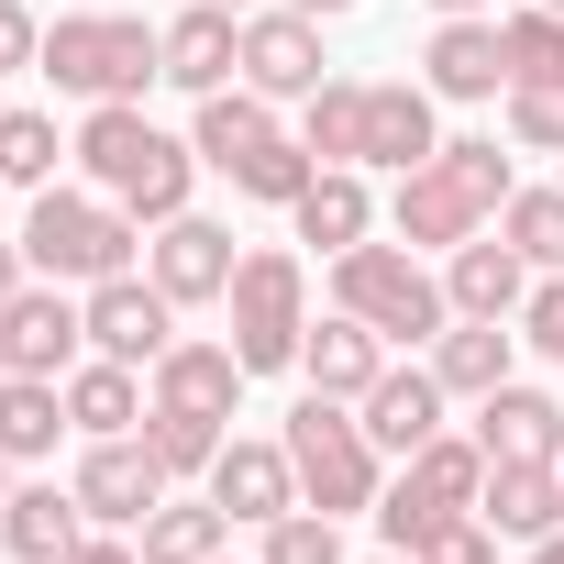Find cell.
<instances>
[{
    "instance_id": "obj_1",
    "label": "cell",
    "mask_w": 564,
    "mask_h": 564,
    "mask_svg": "<svg viewBox=\"0 0 564 564\" xmlns=\"http://www.w3.org/2000/svg\"><path fill=\"white\" fill-rule=\"evenodd\" d=\"M509 155H498V133H454V144H432L410 177H399V199H388V232L410 243V254H454V243H476L498 210H509Z\"/></svg>"
},
{
    "instance_id": "obj_2",
    "label": "cell",
    "mask_w": 564,
    "mask_h": 564,
    "mask_svg": "<svg viewBox=\"0 0 564 564\" xmlns=\"http://www.w3.org/2000/svg\"><path fill=\"white\" fill-rule=\"evenodd\" d=\"M78 177L111 188L133 221H177V210H188V177H199V144L155 133L144 100H89V122H78Z\"/></svg>"
},
{
    "instance_id": "obj_3",
    "label": "cell",
    "mask_w": 564,
    "mask_h": 564,
    "mask_svg": "<svg viewBox=\"0 0 564 564\" xmlns=\"http://www.w3.org/2000/svg\"><path fill=\"white\" fill-rule=\"evenodd\" d=\"M34 67L67 100H144V78H166V23H144V12H56Z\"/></svg>"
},
{
    "instance_id": "obj_4",
    "label": "cell",
    "mask_w": 564,
    "mask_h": 564,
    "mask_svg": "<svg viewBox=\"0 0 564 564\" xmlns=\"http://www.w3.org/2000/svg\"><path fill=\"white\" fill-rule=\"evenodd\" d=\"M133 243H144V221L111 188H34V221H23L34 276H56V289H100V276H133Z\"/></svg>"
},
{
    "instance_id": "obj_5",
    "label": "cell",
    "mask_w": 564,
    "mask_h": 564,
    "mask_svg": "<svg viewBox=\"0 0 564 564\" xmlns=\"http://www.w3.org/2000/svg\"><path fill=\"white\" fill-rule=\"evenodd\" d=\"M276 443H289V465H300V509H322V520H355V509H377V443H366V421H355V399H300L289 410V432H276Z\"/></svg>"
},
{
    "instance_id": "obj_6",
    "label": "cell",
    "mask_w": 564,
    "mask_h": 564,
    "mask_svg": "<svg viewBox=\"0 0 564 564\" xmlns=\"http://www.w3.org/2000/svg\"><path fill=\"white\" fill-rule=\"evenodd\" d=\"M333 311H355V322H377L388 344H432L443 322H454V300H443V276L410 254V243H355V254H333Z\"/></svg>"
},
{
    "instance_id": "obj_7",
    "label": "cell",
    "mask_w": 564,
    "mask_h": 564,
    "mask_svg": "<svg viewBox=\"0 0 564 564\" xmlns=\"http://www.w3.org/2000/svg\"><path fill=\"white\" fill-rule=\"evenodd\" d=\"M221 311H232V355H243V377L300 366V333H311V276H300V254H289V243H254V254L232 265Z\"/></svg>"
},
{
    "instance_id": "obj_8",
    "label": "cell",
    "mask_w": 564,
    "mask_h": 564,
    "mask_svg": "<svg viewBox=\"0 0 564 564\" xmlns=\"http://www.w3.org/2000/svg\"><path fill=\"white\" fill-rule=\"evenodd\" d=\"M476 487H487V443L476 432H432L421 454H399V476L377 487L388 553H421V531H443L454 509H476Z\"/></svg>"
},
{
    "instance_id": "obj_9",
    "label": "cell",
    "mask_w": 564,
    "mask_h": 564,
    "mask_svg": "<svg viewBox=\"0 0 564 564\" xmlns=\"http://www.w3.org/2000/svg\"><path fill=\"white\" fill-rule=\"evenodd\" d=\"M78 311H89V355H111V366L155 377V355L177 344V300L155 276H100V289H78Z\"/></svg>"
},
{
    "instance_id": "obj_10",
    "label": "cell",
    "mask_w": 564,
    "mask_h": 564,
    "mask_svg": "<svg viewBox=\"0 0 564 564\" xmlns=\"http://www.w3.org/2000/svg\"><path fill=\"white\" fill-rule=\"evenodd\" d=\"M89 355V311L56 289V276H34V289L0 311V377H67Z\"/></svg>"
},
{
    "instance_id": "obj_11",
    "label": "cell",
    "mask_w": 564,
    "mask_h": 564,
    "mask_svg": "<svg viewBox=\"0 0 564 564\" xmlns=\"http://www.w3.org/2000/svg\"><path fill=\"white\" fill-rule=\"evenodd\" d=\"M78 509H89V531H133L155 498H166V465H155V443L144 432H111V443H89L78 454Z\"/></svg>"
},
{
    "instance_id": "obj_12",
    "label": "cell",
    "mask_w": 564,
    "mask_h": 564,
    "mask_svg": "<svg viewBox=\"0 0 564 564\" xmlns=\"http://www.w3.org/2000/svg\"><path fill=\"white\" fill-rule=\"evenodd\" d=\"M333 78V56H322V23L311 12H243V89H265V100H311Z\"/></svg>"
},
{
    "instance_id": "obj_13",
    "label": "cell",
    "mask_w": 564,
    "mask_h": 564,
    "mask_svg": "<svg viewBox=\"0 0 564 564\" xmlns=\"http://www.w3.org/2000/svg\"><path fill=\"white\" fill-rule=\"evenodd\" d=\"M232 232L221 221H199V210H177V221H155V243H144V276L177 300V311H210L221 289H232Z\"/></svg>"
},
{
    "instance_id": "obj_14",
    "label": "cell",
    "mask_w": 564,
    "mask_h": 564,
    "mask_svg": "<svg viewBox=\"0 0 564 564\" xmlns=\"http://www.w3.org/2000/svg\"><path fill=\"white\" fill-rule=\"evenodd\" d=\"M443 300H454V322H520V300H531V254L487 221L476 243L443 254Z\"/></svg>"
},
{
    "instance_id": "obj_15",
    "label": "cell",
    "mask_w": 564,
    "mask_h": 564,
    "mask_svg": "<svg viewBox=\"0 0 564 564\" xmlns=\"http://www.w3.org/2000/svg\"><path fill=\"white\" fill-rule=\"evenodd\" d=\"M232 399H243V355L232 344H166L155 377H144V410H188V421H221L232 432Z\"/></svg>"
},
{
    "instance_id": "obj_16",
    "label": "cell",
    "mask_w": 564,
    "mask_h": 564,
    "mask_svg": "<svg viewBox=\"0 0 564 564\" xmlns=\"http://www.w3.org/2000/svg\"><path fill=\"white\" fill-rule=\"evenodd\" d=\"M199 487L232 509V531H265V520L300 509V465H289V443H221Z\"/></svg>"
},
{
    "instance_id": "obj_17",
    "label": "cell",
    "mask_w": 564,
    "mask_h": 564,
    "mask_svg": "<svg viewBox=\"0 0 564 564\" xmlns=\"http://www.w3.org/2000/svg\"><path fill=\"white\" fill-rule=\"evenodd\" d=\"M232 78H243V12H232V0H188V12L166 23V89L210 100Z\"/></svg>"
},
{
    "instance_id": "obj_18",
    "label": "cell",
    "mask_w": 564,
    "mask_h": 564,
    "mask_svg": "<svg viewBox=\"0 0 564 564\" xmlns=\"http://www.w3.org/2000/svg\"><path fill=\"white\" fill-rule=\"evenodd\" d=\"M421 78H432V100H509V45H498V23H487V12H454V23L421 45Z\"/></svg>"
},
{
    "instance_id": "obj_19",
    "label": "cell",
    "mask_w": 564,
    "mask_h": 564,
    "mask_svg": "<svg viewBox=\"0 0 564 564\" xmlns=\"http://www.w3.org/2000/svg\"><path fill=\"white\" fill-rule=\"evenodd\" d=\"M476 443H487V465H564V399L509 377L476 399Z\"/></svg>"
},
{
    "instance_id": "obj_20",
    "label": "cell",
    "mask_w": 564,
    "mask_h": 564,
    "mask_svg": "<svg viewBox=\"0 0 564 564\" xmlns=\"http://www.w3.org/2000/svg\"><path fill=\"white\" fill-rule=\"evenodd\" d=\"M432 144H443V122H432V78H366V166L410 177Z\"/></svg>"
},
{
    "instance_id": "obj_21",
    "label": "cell",
    "mask_w": 564,
    "mask_h": 564,
    "mask_svg": "<svg viewBox=\"0 0 564 564\" xmlns=\"http://www.w3.org/2000/svg\"><path fill=\"white\" fill-rule=\"evenodd\" d=\"M0 542H12V564H67V553L89 542V509H78V487H56V476L12 487V498H0Z\"/></svg>"
},
{
    "instance_id": "obj_22",
    "label": "cell",
    "mask_w": 564,
    "mask_h": 564,
    "mask_svg": "<svg viewBox=\"0 0 564 564\" xmlns=\"http://www.w3.org/2000/svg\"><path fill=\"white\" fill-rule=\"evenodd\" d=\"M300 377H311L322 399H366V388L388 377V333H377V322H355V311H333V322H311V333H300Z\"/></svg>"
},
{
    "instance_id": "obj_23",
    "label": "cell",
    "mask_w": 564,
    "mask_h": 564,
    "mask_svg": "<svg viewBox=\"0 0 564 564\" xmlns=\"http://www.w3.org/2000/svg\"><path fill=\"white\" fill-rule=\"evenodd\" d=\"M355 421H366L377 454H421V443L443 432V377H432V366H388V377L355 399Z\"/></svg>"
},
{
    "instance_id": "obj_24",
    "label": "cell",
    "mask_w": 564,
    "mask_h": 564,
    "mask_svg": "<svg viewBox=\"0 0 564 564\" xmlns=\"http://www.w3.org/2000/svg\"><path fill=\"white\" fill-rule=\"evenodd\" d=\"M188 144H199V166H221V177H232V166H254V155L276 144V100L232 78V89H210V100H199V133H188Z\"/></svg>"
},
{
    "instance_id": "obj_25",
    "label": "cell",
    "mask_w": 564,
    "mask_h": 564,
    "mask_svg": "<svg viewBox=\"0 0 564 564\" xmlns=\"http://www.w3.org/2000/svg\"><path fill=\"white\" fill-rule=\"evenodd\" d=\"M289 221H300V243H322V254H355L366 232H377V199H366V166H322L300 199H289Z\"/></svg>"
},
{
    "instance_id": "obj_26",
    "label": "cell",
    "mask_w": 564,
    "mask_h": 564,
    "mask_svg": "<svg viewBox=\"0 0 564 564\" xmlns=\"http://www.w3.org/2000/svg\"><path fill=\"white\" fill-rule=\"evenodd\" d=\"M509 366H520V333H509V322H443V333H432L443 399H487V388H509Z\"/></svg>"
},
{
    "instance_id": "obj_27",
    "label": "cell",
    "mask_w": 564,
    "mask_h": 564,
    "mask_svg": "<svg viewBox=\"0 0 564 564\" xmlns=\"http://www.w3.org/2000/svg\"><path fill=\"white\" fill-rule=\"evenodd\" d=\"M67 421H78V443H111V432H144V366H111V355H78V366H67Z\"/></svg>"
},
{
    "instance_id": "obj_28",
    "label": "cell",
    "mask_w": 564,
    "mask_h": 564,
    "mask_svg": "<svg viewBox=\"0 0 564 564\" xmlns=\"http://www.w3.org/2000/svg\"><path fill=\"white\" fill-rule=\"evenodd\" d=\"M476 509L498 520V542H542V531H564V465H487Z\"/></svg>"
},
{
    "instance_id": "obj_29",
    "label": "cell",
    "mask_w": 564,
    "mask_h": 564,
    "mask_svg": "<svg viewBox=\"0 0 564 564\" xmlns=\"http://www.w3.org/2000/svg\"><path fill=\"white\" fill-rule=\"evenodd\" d=\"M133 542H144V564H210V553L232 542V509H221V498H177V487H166V498L133 520Z\"/></svg>"
},
{
    "instance_id": "obj_30",
    "label": "cell",
    "mask_w": 564,
    "mask_h": 564,
    "mask_svg": "<svg viewBox=\"0 0 564 564\" xmlns=\"http://www.w3.org/2000/svg\"><path fill=\"white\" fill-rule=\"evenodd\" d=\"M67 432H78L67 421V377H0V454L12 465H45Z\"/></svg>"
},
{
    "instance_id": "obj_31",
    "label": "cell",
    "mask_w": 564,
    "mask_h": 564,
    "mask_svg": "<svg viewBox=\"0 0 564 564\" xmlns=\"http://www.w3.org/2000/svg\"><path fill=\"white\" fill-rule=\"evenodd\" d=\"M300 144L322 166H366V78H322L300 100Z\"/></svg>"
},
{
    "instance_id": "obj_32",
    "label": "cell",
    "mask_w": 564,
    "mask_h": 564,
    "mask_svg": "<svg viewBox=\"0 0 564 564\" xmlns=\"http://www.w3.org/2000/svg\"><path fill=\"white\" fill-rule=\"evenodd\" d=\"M498 232L531 254V276H564V188H509Z\"/></svg>"
},
{
    "instance_id": "obj_33",
    "label": "cell",
    "mask_w": 564,
    "mask_h": 564,
    "mask_svg": "<svg viewBox=\"0 0 564 564\" xmlns=\"http://www.w3.org/2000/svg\"><path fill=\"white\" fill-rule=\"evenodd\" d=\"M56 155H78V144H56L45 111H0V188H56Z\"/></svg>"
},
{
    "instance_id": "obj_34",
    "label": "cell",
    "mask_w": 564,
    "mask_h": 564,
    "mask_svg": "<svg viewBox=\"0 0 564 564\" xmlns=\"http://www.w3.org/2000/svg\"><path fill=\"white\" fill-rule=\"evenodd\" d=\"M311 177H322V155H311L300 133H276V144H265L254 166H232V199H265V210H289V199H300Z\"/></svg>"
},
{
    "instance_id": "obj_35",
    "label": "cell",
    "mask_w": 564,
    "mask_h": 564,
    "mask_svg": "<svg viewBox=\"0 0 564 564\" xmlns=\"http://www.w3.org/2000/svg\"><path fill=\"white\" fill-rule=\"evenodd\" d=\"M144 443H155V465H166V487L177 476H210V454L232 443L221 421H188V410H144Z\"/></svg>"
},
{
    "instance_id": "obj_36",
    "label": "cell",
    "mask_w": 564,
    "mask_h": 564,
    "mask_svg": "<svg viewBox=\"0 0 564 564\" xmlns=\"http://www.w3.org/2000/svg\"><path fill=\"white\" fill-rule=\"evenodd\" d=\"M498 45H509V78H564V12H553V0L509 12V23H498Z\"/></svg>"
},
{
    "instance_id": "obj_37",
    "label": "cell",
    "mask_w": 564,
    "mask_h": 564,
    "mask_svg": "<svg viewBox=\"0 0 564 564\" xmlns=\"http://www.w3.org/2000/svg\"><path fill=\"white\" fill-rule=\"evenodd\" d=\"M509 144L564 155V78H509Z\"/></svg>"
},
{
    "instance_id": "obj_38",
    "label": "cell",
    "mask_w": 564,
    "mask_h": 564,
    "mask_svg": "<svg viewBox=\"0 0 564 564\" xmlns=\"http://www.w3.org/2000/svg\"><path fill=\"white\" fill-rule=\"evenodd\" d=\"M254 564H344V520H322V509L265 520V553H254Z\"/></svg>"
},
{
    "instance_id": "obj_39",
    "label": "cell",
    "mask_w": 564,
    "mask_h": 564,
    "mask_svg": "<svg viewBox=\"0 0 564 564\" xmlns=\"http://www.w3.org/2000/svg\"><path fill=\"white\" fill-rule=\"evenodd\" d=\"M410 564H498V520H487V509H454L443 531H421Z\"/></svg>"
},
{
    "instance_id": "obj_40",
    "label": "cell",
    "mask_w": 564,
    "mask_h": 564,
    "mask_svg": "<svg viewBox=\"0 0 564 564\" xmlns=\"http://www.w3.org/2000/svg\"><path fill=\"white\" fill-rule=\"evenodd\" d=\"M520 344H531V355H553V366H564V276H542V289H531V300H520Z\"/></svg>"
},
{
    "instance_id": "obj_41",
    "label": "cell",
    "mask_w": 564,
    "mask_h": 564,
    "mask_svg": "<svg viewBox=\"0 0 564 564\" xmlns=\"http://www.w3.org/2000/svg\"><path fill=\"white\" fill-rule=\"evenodd\" d=\"M45 56V23L23 12V0H0V78H12V67H34Z\"/></svg>"
},
{
    "instance_id": "obj_42",
    "label": "cell",
    "mask_w": 564,
    "mask_h": 564,
    "mask_svg": "<svg viewBox=\"0 0 564 564\" xmlns=\"http://www.w3.org/2000/svg\"><path fill=\"white\" fill-rule=\"evenodd\" d=\"M67 564H144V542H122V531H89Z\"/></svg>"
},
{
    "instance_id": "obj_43",
    "label": "cell",
    "mask_w": 564,
    "mask_h": 564,
    "mask_svg": "<svg viewBox=\"0 0 564 564\" xmlns=\"http://www.w3.org/2000/svg\"><path fill=\"white\" fill-rule=\"evenodd\" d=\"M23 289H34V254H23V243H0V311H12Z\"/></svg>"
},
{
    "instance_id": "obj_44",
    "label": "cell",
    "mask_w": 564,
    "mask_h": 564,
    "mask_svg": "<svg viewBox=\"0 0 564 564\" xmlns=\"http://www.w3.org/2000/svg\"><path fill=\"white\" fill-rule=\"evenodd\" d=\"M289 12H311V23H333V12H355V0H289Z\"/></svg>"
},
{
    "instance_id": "obj_45",
    "label": "cell",
    "mask_w": 564,
    "mask_h": 564,
    "mask_svg": "<svg viewBox=\"0 0 564 564\" xmlns=\"http://www.w3.org/2000/svg\"><path fill=\"white\" fill-rule=\"evenodd\" d=\"M432 12H443V23H454V12H487V0H432Z\"/></svg>"
},
{
    "instance_id": "obj_46",
    "label": "cell",
    "mask_w": 564,
    "mask_h": 564,
    "mask_svg": "<svg viewBox=\"0 0 564 564\" xmlns=\"http://www.w3.org/2000/svg\"><path fill=\"white\" fill-rule=\"evenodd\" d=\"M0 498H12V454H0Z\"/></svg>"
},
{
    "instance_id": "obj_47",
    "label": "cell",
    "mask_w": 564,
    "mask_h": 564,
    "mask_svg": "<svg viewBox=\"0 0 564 564\" xmlns=\"http://www.w3.org/2000/svg\"><path fill=\"white\" fill-rule=\"evenodd\" d=\"M553 12H564V0H553Z\"/></svg>"
},
{
    "instance_id": "obj_48",
    "label": "cell",
    "mask_w": 564,
    "mask_h": 564,
    "mask_svg": "<svg viewBox=\"0 0 564 564\" xmlns=\"http://www.w3.org/2000/svg\"><path fill=\"white\" fill-rule=\"evenodd\" d=\"M210 564H221V553H210Z\"/></svg>"
}]
</instances>
